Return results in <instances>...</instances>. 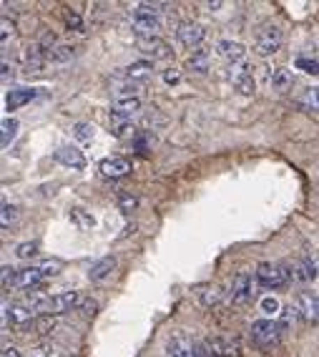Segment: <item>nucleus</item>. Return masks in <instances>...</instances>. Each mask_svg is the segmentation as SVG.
Returning a JSON list of instances; mask_svg holds the SVG:
<instances>
[{"label": "nucleus", "mask_w": 319, "mask_h": 357, "mask_svg": "<svg viewBox=\"0 0 319 357\" xmlns=\"http://www.w3.org/2000/svg\"><path fill=\"white\" fill-rule=\"evenodd\" d=\"M38 255V242H20L15 247V257L18 259H31V257Z\"/></svg>", "instance_id": "72a5a7b5"}, {"label": "nucleus", "mask_w": 319, "mask_h": 357, "mask_svg": "<svg viewBox=\"0 0 319 357\" xmlns=\"http://www.w3.org/2000/svg\"><path fill=\"white\" fill-rule=\"evenodd\" d=\"M58 325H61V322H58L53 314H40V317L36 319V327H33V330H38L40 335H51V332H56Z\"/></svg>", "instance_id": "7c9ffc66"}, {"label": "nucleus", "mask_w": 319, "mask_h": 357, "mask_svg": "<svg viewBox=\"0 0 319 357\" xmlns=\"http://www.w3.org/2000/svg\"><path fill=\"white\" fill-rule=\"evenodd\" d=\"M33 96H36V91H33V89H10V91H8V96H6V106L10 111L23 109V106H26Z\"/></svg>", "instance_id": "4be33fe9"}, {"label": "nucleus", "mask_w": 319, "mask_h": 357, "mask_svg": "<svg viewBox=\"0 0 319 357\" xmlns=\"http://www.w3.org/2000/svg\"><path fill=\"white\" fill-rule=\"evenodd\" d=\"M3 357H20V352L15 350V347H10V344H8V347H3Z\"/></svg>", "instance_id": "c03bdc74"}, {"label": "nucleus", "mask_w": 319, "mask_h": 357, "mask_svg": "<svg viewBox=\"0 0 319 357\" xmlns=\"http://www.w3.org/2000/svg\"><path fill=\"white\" fill-rule=\"evenodd\" d=\"M65 26H68V31H76L81 33L84 31V20H81V15L76 13V10H65Z\"/></svg>", "instance_id": "f704fd0d"}, {"label": "nucleus", "mask_w": 319, "mask_h": 357, "mask_svg": "<svg viewBox=\"0 0 319 357\" xmlns=\"http://www.w3.org/2000/svg\"><path fill=\"white\" fill-rule=\"evenodd\" d=\"M15 327L18 332H28L31 327H36V319H33V310L26 302H13V305H3V325Z\"/></svg>", "instance_id": "20e7f679"}, {"label": "nucleus", "mask_w": 319, "mask_h": 357, "mask_svg": "<svg viewBox=\"0 0 319 357\" xmlns=\"http://www.w3.org/2000/svg\"><path fill=\"white\" fill-rule=\"evenodd\" d=\"M93 136H96V128L91 126V123H86V121L73 123V139L76 141H81V144H91Z\"/></svg>", "instance_id": "c756f323"}, {"label": "nucleus", "mask_w": 319, "mask_h": 357, "mask_svg": "<svg viewBox=\"0 0 319 357\" xmlns=\"http://www.w3.org/2000/svg\"><path fill=\"white\" fill-rule=\"evenodd\" d=\"M299 106L304 111H309V114H319V86H312V89H306L302 93Z\"/></svg>", "instance_id": "bb28decb"}, {"label": "nucleus", "mask_w": 319, "mask_h": 357, "mask_svg": "<svg viewBox=\"0 0 319 357\" xmlns=\"http://www.w3.org/2000/svg\"><path fill=\"white\" fill-rule=\"evenodd\" d=\"M217 56L224 58L226 63H242L244 58H247V48H244L239 40H229V38H221L217 43Z\"/></svg>", "instance_id": "9b49d317"}, {"label": "nucleus", "mask_w": 319, "mask_h": 357, "mask_svg": "<svg viewBox=\"0 0 319 357\" xmlns=\"http://www.w3.org/2000/svg\"><path fill=\"white\" fill-rule=\"evenodd\" d=\"M281 335H284V327L277 319H256L249 327V337L259 350H272L274 344H279Z\"/></svg>", "instance_id": "f03ea898"}, {"label": "nucleus", "mask_w": 319, "mask_h": 357, "mask_svg": "<svg viewBox=\"0 0 319 357\" xmlns=\"http://www.w3.org/2000/svg\"><path fill=\"white\" fill-rule=\"evenodd\" d=\"M78 310H81V314H84V317H93V314L98 312V302L96 300H84Z\"/></svg>", "instance_id": "58836bf2"}, {"label": "nucleus", "mask_w": 319, "mask_h": 357, "mask_svg": "<svg viewBox=\"0 0 319 357\" xmlns=\"http://www.w3.org/2000/svg\"><path fill=\"white\" fill-rule=\"evenodd\" d=\"M109 131L116 136V139H126V136L134 134V121H128V119H118V116L109 114Z\"/></svg>", "instance_id": "393cba45"}, {"label": "nucleus", "mask_w": 319, "mask_h": 357, "mask_svg": "<svg viewBox=\"0 0 319 357\" xmlns=\"http://www.w3.org/2000/svg\"><path fill=\"white\" fill-rule=\"evenodd\" d=\"M116 264H118L116 257H103V259H98L96 264L88 269V280L96 282V284H101V282H106L116 272Z\"/></svg>", "instance_id": "a211bd4d"}, {"label": "nucleus", "mask_w": 319, "mask_h": 357, "mask_svg": "<svg viewBox=\"0 0 319 357\" xmlns=\"http://www.w3.org/2000/svg\"><path fill=\"white\" fill-rule=\"evenodd\" d=\"M131 172V161L123 159V156H109V159L101 161V174L109 178H121Z\"/></svg>", "instance_id": "2eb2a0df"}, {"label": "nucleus", "mask_w": 319, "mask_h": 357, "mask_svg": "<svg viewBox=\"0 0 319 357\" xmlns=\"http://www.w3.org/2000/svg\"><path fill=\"white\" fill-rule=\"evenodd\" d=\"M15 134H18V121H15V119H6V121H3V136H0L3 149L10 146V141L15 139Z\"/></svg>", "instance_id": "2f4dec72"}, {"label": "nucleus", "mask_w": 319, "mask_h": 357, "mask_svg": "<svg viewBox=\"0 0 319 357\" xmlns=\"http://www.w3.org/2000/svg\"><path fill=\"white\" fill-rule=\"evenodd\" d=\"M166 3H139L131 13V31L139 33L141 38H156L161 28V13H166Z\"/></svg>", "instance_id": "f257e3e1"}, {"label": "nucleus", "mask_w": 319, "mask_h": 357, "mask_svg": "<svg viewBox=\"0 0 319 357\" xmlns=\"http://www.w3.org/2000/svg\"><path fill=\"white\" fill-rule=\"evenodd\" d=\"M139 51L143 53V56H148L153 61V58H169L171 56V48H169L166 40L161 38H141L139 40Z\"/></svg>", "instance_id": "f3484780"}, {"label": "nucleus", "mask_w": 319, "mask_h": 357, "mask_svg": "<svg viewBox=\"0 0 319 357\" xmlns=\"http://www.w3.org/2000/svg\"><path fill=\"white\" fill-rule=\"evenodd\" d=\"M68 219H70L73 224H76L78 229H93V224H96V219L91 217L88 211L81 209V206H76V209H70Z\"/></svg>", "instance_id": "cd10ccee"}, {"label": "nucleus", "mask_w": 319, "mask_h": 357, "mask_svg": "<svg viewBox=\"0 0 319 357\" xmlns=\"http://www.w3.org/2000/svg\"><path fill=\"white\" fill-rule=\"evenodd\" d=\"M254 294V280H251L249 272H236L229 282V292H226V300L231 305H247Z\"/></svg>", "instance_id": "423d86ee"}, {"label": "nucleus", "mask_w": 319, "mask_h": 357, "mask_svg": "<svg viewBox=\"0 0 319 357\" xmlns=\"http://www.w3.org/2000/svg\"><path fill=\"white\" fill-rule=\"evenodd\" d=\"M297 68H302L304 73H312V76H319V61H314V58H297Z\"/></svg>", "instance_id": "c9c22d12"}, {"label": "nucleus", "mask_w": 319, "mask_h": 357, "mask_svg": "<svg viewBox=\"0 0 319 357\" xmlns=\"http://www.w3.org/2000/svg\"><path fill=\"white\" fill-rule=\"evenodd\" d=\"M256 282H259L264 289H279L289 282V272L277 267V264H259V267H256Z\"/></svg>", "instance_id": "1a4fd4ad"}, {"label": "nucleus", "mask_w": 319, "mask_h": 357, "mask_svg": "<svg viewBox=\"0 0 319 357\" xmlns=\"http://www.w3.org/2000/svg\"><path fill=\"white\" fill-rule=\"evenodd\" d=\"M0 26H3V31H0V40H3V43H8V36H13V33H15L13 20L3 18V23H0Z\"/></svg>", "instance_id": "a19ab883"}, {"label": "nucleus", "mask_w": 319, "mask_h": 357, "mask_svg": "<svg viewBox=\"0 0 319 357\" xmlns=\"http://www.w3.org/2000/svg\"><path fill=\"white\" fill-rule=\"evenodd\" d=\"M206 8H209V10H221L224 3H206Z\"/></svg>", "instance_id": "a18cd8bd"}, {"label": "nucleus", "mask_w": 319, "mask_h": 357, "mask_svg": "<svg viewBox=\"0 0 319 357\" xmlns=\"http://www.w3.org/2000/svg\"><path fill=\"white\" fill-rule=\"evenodd\" d=\"M73 56H76V45L73 43H58L56 48L48 53V61H51V63H68Z\"/></svg>", "instance_id": "a878e982"}, {"label": "nucleus", "mask_w": 319, "mask_h": 357, "mask_svg": "<svg viewBox=\"0 0 319 357\" xmlns=\"http://www.w3.org/2000/svg\"><path fill=\"white\" fill-rule=\"evenodd\" d=\"M118 206H121L123 211H134L136 206H139V199L134 197V194H118Z\"/></svg>", "instance_id": "e433bc0d"}, {"label": "nucleus", "mask_w": 319, "mask_h": 357, "mask_svg": "<svg viewBox=\"0 0 319 357\" xmlns=\"http://www.w3.org/2000/svg\"><path fill=\"white\" fill-rule=\"evenodd\" d=\"M262 312L264 314H277V312H279V302H277L274 297H264V300H262Z\"/></svg>", "instance_id": "ea45409f"}, {"label": "nucleus", "mask_w": 319, "mask_h": 357, "mask_svg": "<svg viewBox=\"0 0 319 357\" xmlns=\"http://www.w3.org/2000/svg\"><path fill=\"white\" fill-rule=\"evenodd\" d=\"M294 305H297V312L304 322H317L319 319V294L302 292Z\"/></svg>", "instance_id": "f8f14e48"}, {"label": "nucleus", "mask_w": 319, "mask_h": 357, "mask_svg": "<svg viewBox=\"0 0 319 357\" xmlns=\"http://www.w3.org/2000/svg\"><path fill=\"white\" fill-rule=\"evenodd\" d=\"M0 68H3V70H0V76H3V81L8 83V78L13 76V66L8 63V58H3V63H0Z\"/></svg>", "instance_id": "79ce46f5"}, {"label": "nucleus", "mask_w": 319, "mask_h": 357, "mask_svg": "<svg viewBox=\"0 0 319 357\" xmlns=\"http://www.w3.org/2000/svg\"><path fill=\"white\" fill-rule=\"evenodd\" d=\"M231 83H234L236 93H242V96H251L254 93V76H251V66L242 63L239 68L234 70V76H231Z\"/></svg>", "instance_id": "4468645a"}, {"label": "nucleus", "mask_w": 319, "mask_h": 357, "mask_svg": "<svg viewBox=\"0 0 319 357\" xmlns=\"http://www.w3.org/2000/svg\"><path fill=\"white\" fill-rule=\"evenodd\" d=\"M164 81H166V83H179V73H176V70H166V73H164Z\"/></svg>", "instance_id": "37998d69"}, {"label": "nucleus", "mask_w": 319, "mask_h": 357, "mask_svg": "<svg viewBox=\"0 0 319 357\" xmlns=\"http://www.w3.org/2000/svg\"><path fill=\"white\" fill-rule=\"evenodd\" d=\"M281 45H284V31H281L279 26H274V23H272V26H264L254 38V51L264 58L279 53Z\"/></svg>", "instance_id": "7ed1b4c3"}, {"label": "nucleus", "mask_w": 319, "mask_h": 357, "mask_svg": "<svg viewBox=\"0 0 319 357\" xmlns=\"http://www.w3.org/2000/svg\"><path fill=\"white\" fill-rule=\"evenodd\" d=\"M269 83H272V89H277V91L292 89V86H294L292 70H287V68H274L272 73H269Z\"/></svg>", "instance_id": "b1692460"}, {"label": "nucleus", "mask_w": 319, "mask_h": 357, "mask_svg": "<svg viewBox=\"0 0 319 357\" xmlns=\"http://www.w3.org/2000/svg\"><path fill=\"white\" fill-rule=\"evenodd\" d=\"M15 219H18V206L3 202V214H0V224H3V229H8V227L15 222Z\"/></svg>", "instance_id": "473e14b6"}, {"label": "nucleus", "mask_w": 319, "mask_h": 357, "mask_svg": "<svg viewBox=\"0 0 319 357\" xmlns=\"http://www.w3.org/2000/svg\"><path fill=\"white\" fill-rule=\"evenodd\" d=\"M141 114V98L131 96V98H116L111 103V116H118V119H134V116Z\"/></svg>", "instance_id": "ddd939ff"}, {"label": "nucleus", "mask_w": 319, "mask_h": 357, "mask_svg": "<svg viewBox=\"0 0 319 357\" xmlns=\"http://www.w3.org/2000/svg\"><path fill=\"white\" fill-rule=\"evenodd\" d=\"M81 294L78 292H58L53 297H45L43 302V314H61L70 312V310H78L81 307Z\"/></svg>", "instance_id": "6e6552de"}, {"label": "nucleus", "mask_w": 319, "mask_h": 357, "mask_svg": "<svg viewBox=\"0 0 319 357\" xmlns=\"http://www.w3.org/2000/svg\"><path fill=\"white\" fill-rule=\"evenodd\" d=\"M317 275H319V264L312 259V257H304V259H299L292 267V277L299 282H312Z\"/></svg>", "instance_id": "6ab92c4d"}, {"label": "nucleus", "mask_w": 319, "mask_h": 357, "mask_svg": "<svg viewBox=\"0 0 319 357\" xmlns=\"http://www.w3.org/2000/svg\"><path fill=\"white\" fill-rule=\"evenodd\" d=\"M209 63H211L209 48H196V51H192L189 61H186V68L192 70V73H206V70H209Z\"/></svg>", "instance_id": "412c9836"}, {"label": "nucleus", "mask_w": 319, "mask_h": 357, "mask_svg": "<svg viewBox=\"0 0 319 357\" xmlns=\"http://www.w3.org/2000/svg\"><path fill=\"white\" fill-rule=\"evenodd\" d=\"M38 269H40V272H43L45 280H48V277H56L58 272H61V264H58V261L45 259V261H40V264H38Z\"/></svg>", "instance_id": "4c0bfd02"}, {"label": "nucleus", "mask_w": 319, "mask_h": 357, "mask_svg": "<svg viewBox=\"0 0 319 357\" xmlns=\"http://www.w3.org/2000/svg\"><path fill=\"white\" fill-rule=\"evenodd\" d=\"M23 63H26V70H40L45 63H48V53L36 43V45H31V48H26V53H23Z\"/></svg>", "instance_id": "aec40b11"}, {"label": "nucleus", "mask_w": 319, "mask_h": 357, "mask_svg": "<svg viewBox=\"0 0 319 357\" xmlns=\"http://www.w3.org/2000/svg\"><path fill=\"white\" fill-rule=\"evenodd\" d=\"M166 355L169 357H211L204 342L186 337V335H173L166 342Z\"/></svg>", "instance_id": "39448f33"}, {"label": "nucleus", "mask_w": 319, "mask_h": 357, "mask_svg": "<svg viewBox=\"0 0 319 357\" xmlns=\"http://www.w3.org/2000/svg\"><path fill=\"white\" fill-rule=\"evenodd\" d=\"M56 161L68 166V169H84L86 166V156L81 153V149H76V146H58Z\"/></svg>", "instance_id": "dca6fc26"}, {"label": "nucleus", "mask_w": 319, "mask_h": 357, "mask_svg": "<svg viewBox=\"0 0 319 357\" xmlns=\"http://www.w3.org/2000/svg\"><path fill=\"white\" fill-rule=\"evenodd\" d=\"M206 38V28L201 23H194V20H186V23H179L176 28V40H179L184 48H194L196 51L199 45L204 43Z\"/></svg>", "instance_id": "9d476101"}, {"label": "nucleus", "mask_w": 319, "mask_h": 357, "mask_svg": "<svg viewBox=\"0 0 319 357\" xmlns=\"http://www.w3.org/2000/svg\"><path fill=\"white\" fill-rule=\"evenodd\" d=\"M123 76L131 78V81H139L143 83L146 78L153 76V63H148V61H139V63H131L126 66V70H121Z\"/></svg>", "instance_id": "5701e85b"}, {"label": "nucleus", "mask_w": 319, "mask_h": 357, "mask_svg": "<svg viewBox=\"0 0 319 357\" xmlns=\"http://www.w3.org/2000/svg\"><path fill=\"white\" fill-rule=\"evenodd\" d=\"M199 300H201V305L204 307H219L221 305V292H219L217 287H201L196 289Z\"/></svg>", "instance_id": "c85d7f7f"}, {"label": "nucleus", "mask_w": 319, "mask_h": 357, "mask_svg": "<svg viewBox=\"0 0 319 357\" xmlns=\"http://www.w3.org/2000/svg\"><path fill=\"white\" fill-rule=\"evenodd\" d=\"M204 347L209 350L211 357H242V344L234 337H221V335H209L204 337Z\"/></svg>", "instance_id": "0eeeda50"}]
</instances>
